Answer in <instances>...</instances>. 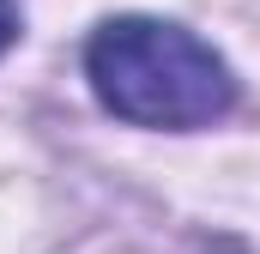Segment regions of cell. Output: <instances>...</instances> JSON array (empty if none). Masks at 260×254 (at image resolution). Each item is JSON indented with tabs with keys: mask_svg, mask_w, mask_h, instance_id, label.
<instances>
[{
	"mask_svg": "<svg viewBox=\"0 0 260 254\" xmlns=\"http://www.w3.org/2000/svg\"><path fill=\"white\" fill-rule=\"evenodd\" d=\"M85 79L97 103L127 127H170L194 133L236 109L230 61L170 18H103L85 43Z\"/></svg>",
	"mask_w": 260,
	"mask_h": 254,
	"instance_id": "1",
	"label": "cell"
},
{
	"mask_svg": "<svg viewBox=\"0 0 260 254\" xmlns=\"http://www.w3.org/2000/svg\"><path fill=\"white\" fill-rule=\"evenodd\" d=\"M18 24H24V18H18V0H0V55L18 43Z\"/></svg>",
	"mask_w": 260,
	"mask_h": 254,
	"instance_id": "2",
	"label": "cell"
}]
</instances>
